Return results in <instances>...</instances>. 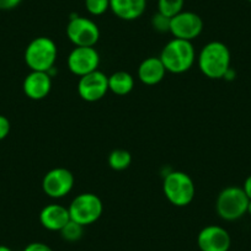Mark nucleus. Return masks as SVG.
<instances>
[{"label": "nucleus", "mask_w": 251, "mask_h": 251, "mask_svg": "<svg viewBox=\"0 0 251 251\" xmlns=\"http://www.w3.org/2000/svg\"><path fill=\"white\" fill-rule=\"evenodd\" d=\"M67 37L75 47H95L100 40V28L91 19L74 16L66 28Z\"/></svg>", "instance_id": "7"}, {"label": "nucleus", "mask_w": 251, "mask_h": 251, "mask_svg": "<svg viewBox=\"0 0 251 251\" xmlns=\"http://www.w3.org/2000/svg\"><path fill=\"white\" fill-rule=\"evenodd\" d=\"M23 89L25 95L31 100H43L52 90V78L47 72L31 71L24 80Z\"/></svg>", "instance_id": "13"}, {"label": "nucleus", "mask_w": 251, "mask_h": 251, "mask_svg": "<svg viewBox=\"0 0 251 251\" xmlns=\"http://www.w3.org/2000/svg\"><path fill=\"white\" fill-rule=\"evenodd\" d=\"M23 0H0V10H13L21 4Z\"/></svg>", "instance_id": "25"}, {"label": "nucleus", "mask_w": 251, "mask_h": 251, "mask_svg": "<svg viewBox=\"0 0 251 251\" xmlns=\"http://www.w3.org/2000/svg\"><path fill=\"white\" fill-rule=\"evenodd\" d=\"M67 64L69 71L80 78L98 71L100 66V54L95 47H74L69 53Z\"/></svg>", "instance_id": "10"}, {"label": "nucleus", "mask_w": 251, "mask_h": 251, "mask_svg": "<svg viewBox=\"0 0 251 251\" xmlns=\"http://www.w3.org/2000/svg\"><path fill=\"white\" fill-rule=\"evenodd\" d=\"M132 163V155L125 149H115L108 155V165L112 170L122 171L128 169Z\"/></svg>", "instance_id": "18"}, {"label": "nucleus", "mask_w": 251, "mask_h": 251, "mask_svg": "<svg viewBox=\"0 0 251 251\" xmlns=\"http://www.w3.org/2000/svg\"><path fill=\"white\" fill-rule=\"evenodd\" d=\"M160 60L166 72L173 74H182L194 67L196 60V50L190 41L173 38L161 50Z\"/></svg>", "instance_id": "2"}, {"label": "nucleus", "mask_w": 251, "mask_h": 251, "mask_svg": "<svg viewBox=\"0 0 251 251\" xmlns=\"http://www.w3.org/2000/svg\"><path fill=\"white\" fill-rule=\"evenodd\" d=\"M166 200L175 207H186L195 199L196 187L192 177L183 171H171L163 181Z\"/></svg>", "instance_id": "4"}, {"label": "nucleus", "mask_w": 251, "mask_h": 251, "mask_svg": "<svg viewBox=\"0 0 251 251\" xmlns=\"http://www.w3.org/2000/svg\"><path fill=\"white\" fill-rule=\"evenodd\" d=\"M72 221L86 226L100 219L103 212V204L100 197L91 192L78 195L68 207Z\"/></svg>", "instance_id": "6"}, {"label": "nucleus", "mask_w": 251, "mask_h": 251, "mask_svg": "<svg viewBox=\"0 0 251 251\" xmlns=\"http://www.w3.org/2000/svg\"><path fill=\"white\" fill-rule=\"evenodd\" d=\"M243 190L246 194V196L249 197V200H251V175H249L248 177H246L245 182H244V186H243Z\"/></svg>", "instance_id": "26"}, {"label": "nucleus", "mask_w": 251, "mask_h": 251, "mask_svg": "<svg viewBox=\"0 0 251 251\" xmlns=\"http://www.w3.org/2000/svg\"><path fill=\"white\" fill-rule=\"evenodd\" d=\"M85 9L90 15L101 16L110 10V0H85Z\"/></svg>", "instance_id": "21"}, {"label": "nucleus", "mask_w": 251, "mask_h": 251, "mask_svg": "<svg viewBox=\"0 0 251 251\" xmlns=\"http://www.w3.org/2000/svg\"><path fill=\"white\" fill-rule=\"evenodd\" d=\"M166 69L159 57L146 58L138 67V78L144 85L153 86L165 78Z\"/></svg>", "instance_id": "16"}, {"label": "nucleus", "mask_w": 251, "mask_h": 251, "mask_svg": "<svg viewBox=\"0 0 251 251\" xmlns=\"http://www.w3.org/2000/svg\"><path fill=\"white\" fill-rule=\"evenodd\" d=\"M134 88V78L127 72H116L108 76V90L118 96L128 95Z\"/></svg>", "instance_id": "17"}, {"label": "nucleus", "mask_w": 251, "mask_h": 251, "mask_svg": "<svg viewBox=\"0 0 251 251\" xmlns=\"http://www.w3.org/2000/svg\"><path fill=\"white\" fill-rule=\"evenodd\" d=\"M108 76L101 71H95L80 76L78 81V94L84 101L96 102L108 93Z\"/></svg>", "instance_id": "11"}, {"label": "nucleus", "mask_w": 251, "mask_h": 251, "mask_svg": "<svg viewBox=\"0 0 251 251\" xmlns=\"http://www.w3.org/2000/svg\"><path fill=\"white\" fill-rule=\"evenodd\" d=\"M197 245L201 251H229L231 239L223 226H207L199 233Z\"/></svg>", "instance_id": "12"}, {"label": "nucleus", "mask_w": 251, "mask_h": 251, "mask_svg": "<svg viewBox=\"0 0 251 251\" xmlns=\"http://www.w3.org/2000/svg\"><path fill=\"white\" fill-rule=\"evenodd\" d=\"M74 175L66 168H54L42 180V190L48 197L59 200L71 194L74 187Z\"/></svg>", "instance_id": "8"}, {"label": "nucleus", "mask_w": 251, "mask_h": 251, "mask_svg": "<svg viewBox=\"0 0 251 251\" xmlns=\"http://www.w3.org/2000/svg\"><path fill=\"white\" fill-rule=\"evenodd\" d=\"M170 18H166L163 14L156 13L151 18V27L158 32H170Z\"/></svg>", "instance_id": "22"}, {"label": "nucleus", "mask_w": 251, "mask_h": 251, "mask_svg": "<svg viewBox=\"0 0 251 251\" xmlns=\"http://www.w3.org/2000/svg\"><path fill=\"white\" fill-rule=\"evenodd\" d=\"M59 233H60V236H62L66 241H69V243H75V241L80 240L81 236H83L84 226L71 219L66 226H63L62 230H60Z\"/></svg>", "instance_id": "20"}, {"label": "nucleus", "mask_w": 251, "mask_h": 251, "mask_svg": "<svg viewBox=\"0 0 251 251\" xmlns=\"http://www.w3.org/2000/svg\"><path fill=\"white\" fill-rule=\"evenodd\" d=\"M24 251H53L50 246H48L47 244L40 243V241H35V243H31L24 249Z\"/></svg>", "instance_id": "24"}, {"label": "nucleus", "mask_w": 251, "mask_h": 251, "mask_svg": "<svg viewBox=\"0 0 251 251\" xmlns=\"http://www.w3.org/2000/svg\"><path fill=\"white\" fill-rule=\"evenodd\" d=\"M185 0H158V13L166 18H174L183 11Z\"/></svg>", "instance_id": "19"}, {"label": "nucleus", "mask_w": 251, "mask_h": 251, "mask_svg": "<svg viewBox=\"0 0 251 251\" xmlns=\"http://www.w3.org/2000/svg\"><path fill=\"white\" fill-rule=\"evenodd\" d=\"M0 251H13L11 250L9 246H5V245H0Z\"/></svg>", "instance_id": "27"}, {"label": "nucleus", "mask_w": 251, "mask_h": 251, "mask_svg": "<svg viewBox=\"0 0 251 251\" xmlns=\"http://www.w3.org/2000/svg\"><path fill=\"white\" fill-rule=\"evenodd\" d=\"M249 197L244 192L243 187L229 186L222 190L217 197L216 211L222 219L226 222L238 221L248 213Z\"/></svg>", "instance_id": "5"}, {"label": "nucleus", "mask_w": 251, "mask_h": 251, "mask_svg": "<svg viewBox=\"0 0 251 251\" xmlns=\"http://www.w3.org/2000/svg\"><path fill=\"white\" fill-rule=\"evenodd\" d=\"M248 213L250 214V216H251V200H250V201H249V206H248Z\"/></svg>", "instance_id": "28"}, {"label": "nucleus", "mask_w": 251, "mask_h": 251, "mask_svg": "<svg viewBox=\"0 0 251 251\" xmlns=\"http://www.w3.org/2000/svg\"><path fill=\"white\" fill-rule=\"evenodd\" d=\"M248 1H250V3H251V0H248Z\"/></svg>", "instance_id": "29"}, {"label": "nucleus", "mask_w": 251, "mask_h": 251, "mask_svg": "<svg viewBox=\"0 0 251 251\" xmlns=\"http://www.w3.org/2000/svg\"><path fill=\"white\" fill-rule=\"evenodd\" d=\"M147 9V0H110V10L116 18L133 21L141 18Z\"/></svg>", "instance_id": "15"}, {"label": "nucleus", "mask_w": 251, "mask_h": 251, "mask_svg": "<svg viewBox=\"0 0 251 251\" xmlns=\"http://www.w3.org/2000/svg\"><path fill=\"white\" fill-rule=\"evenodd\" d=\"M230 50L219 41L204 45L197 57V64L204 76L209 79H223L230 69Z\"/></svg>", "instance_id": "1"}, {"label": "nucleus", "mask_w": 251, "mask_h": 251, "mask_svg": "<svg viewBox=\"0 0 251 251\" xmlns=\"http://www.w3.org/2000/svg\"><path fill=\"white\" fill-rule=\"evenodd\" d=\"M10 121L5 116L0 115V141L5 139L10 133Z\"/></svg>", "instance_id": "23"}, {"label": "nucleus", "mask_w": 251, "mask_h": 251, "mask_svg": "<svg viewBox=\"0 0 251 251\" xmlns=\"http://www.w3.org/2000/svg\"><path fill=\"white\" fill-rule=\"evenodd\" d=\"M203 31V20L194 11H181L171 18L170 33L174 38L190 41L196 40Z\"/></svg>", "instance_id": "9"}, {"label": "nucleus", "mask_w": 251, "mask_h": 251, "mask_svg": "<svg viewBox=\"0 0 251 251\" xmlns=\"http://www.w3.org/2000/svg\"><path fill=\"white\" fill-rule=\"evenodd\" d=\"M24 57H25L26 66L31 71L50 73L57 62V45L50 37L45 36L36 37L27 45Z\"/></svg>", "instance_id": "3"}, {"label": "nucleus", "mask_w": 251, "mask_h": 251, "mask_svg": "<svg viewBox=\"0 0 251 251\" xmlns=\"http://www.w3.org/2000/svg\"><path fill=\"white\" fill-rule=\"evenodd\" d=\"M71 221L68 207L58 203H50L43 207L40 213V223L50 231H60Z\"/></svg>", "instance_id": "14"}]
</instances>
